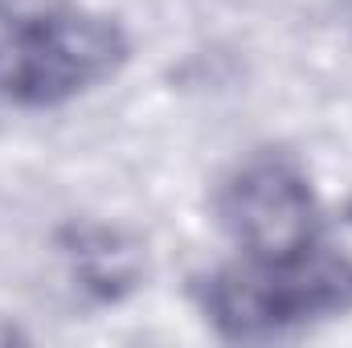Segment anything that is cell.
Wrapping results in <instances>:
<instances>
[{"label": "cell", "mask_w": 352, "mask_h": 348, "mask_svg": "<svg viewBox=\"0 0 352 348\" xmlns=\"http://www.w3.org/2000/svg\"><path fill=\"white\" fill-rule=\"evenodd\" d=\"M192 303L221 340H278L352 312V201L287 259H238L192 279Z\"/></svg>", "instance_id": "obj_1"}, {"label": "cell", "mask_w": 352, "mask_h": 348, "mask_svg": "<svg viewBox=\"0 0 352 348\" xmlns=\"http://www.w3.org/2000/svg\"><path fill=\"white\" fill-rule=\"evenodd\" d=\"M131 62L123 21L90 8H45L0 33V102L58 111L107 87Z\"/></svg>", "instance_id": "obj_2"}, {"label": "cell", "mask_w": 352, "mask_h": 348, "mask_svg": "<svg viewBox=\"0 0 352 348\" xmlns=\"http://www.w3.org/2000/svg\"><path fill=\"white\" fill-rule=\"evenodd\" d=\"M213 213L242 259H287L324 221L311 173L287 148H254L217 180Z\"/></svg>", "instance_id": "obj_3"}]
</instances>
